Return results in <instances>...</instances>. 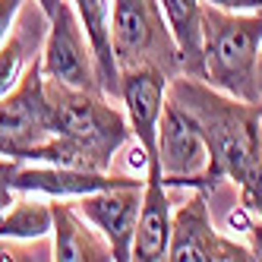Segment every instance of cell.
<instances>
[{"label": "cell", "instance_id": "8992f818", "mask_svg": "<svg viewBox=\"0 0 262 262\" xmlns=\"http://www.w3.org/2000/svg\"><path fill=\"white\" fill-rule=\"evenodd\" d=\"M48 139H51V104L38 57L26 70L19 85L0 98V155L26 161L32 148H38Z\"/></svg>", "mask_w": 262, "mask_h": 262}, {"label": "cell", "instance_id": "7a4b0ae2", "mask_svg": "<svg viewBox=\"0 0 262 262\" xmlns=\"http://www.w3.org/2000/svg\"><path fill=\"white\" fill-rule=\"evenodd\" d=\"M51 104V139L32 148L26 161L111 171L117 152L133 142L126 114L98 89H70L45 79Z\"/></svg>", "mask_w": 262, "mask_h": 262}, {"label": "cell", "instance_id": "30bf717a", "mask_svg": "<svg viewBox=\"0 0 262 262\" xmlns=\"http://www.w3.org/2000/svg\"><path fill=\"white\" fill-rule=\"evenodd\" d=\"M142 180L123 183V186H111L101 193H89L82 199H73L76 209L85 215L89 224H95L98 234L111 243L114 250V262L133 259V237H136V221L142 209Z\"/></svg>", "mask_w": 262, "mask_h": 262}, {"label": "cell", "instance_id": "5bb4252c", "mask_svg": "<svg viewBox=\"0 0 262 262\" xmlns=\"http://www.w3.org/2000/svg\"><path fill=\"white\" fill-rule=\"evenodd\" d=\"M54 256L57 262H111L114 250L98 234L95 224H89L85 215L76 209L73 199H54Z\"/></svg>", "mask_w": 262, "mask_h": 262}, {"label": "cell", "instance_id": "e0dca14e", "mask_svg": "<svg viewBox=\"0 0 262 262\" xmlns=\"http://www.w3.org/2000/svg\"><path fill=\"white\" fill-rule=\"evenodd\" d=\"M23 199H13V205L0 215V237L23 243V240H41L54 231V199L19 193Z\"/></svg>", "mask_w": 262, "mask_h": 262}, {"label": "cell", "instance_id": "44dd1931", "mask_svg": "<svg viewBox=\"0 0 262 262\" xmlns=\"http://www.w3.org/2000/svg\"><path fill=\"white\" fill-rule=\"evenodd\" d=\"M218 10H231V13H262V0H202Z\"/></svg>", "mask_w": 262, "mask_h": 262}, {"label": "cell", "instance_id": "ffe728a7", "mask_svg": "<svg viewBox=\"0 0 262 262\" xmlns=\"http://www.w3.org/2000/svg\"><path fill=\"white\" fill-rule=\"evenodd\" d=\"M23 7H26V0H0V41L7 38V32L13 29Z\"/></svg>", "mask_w": 262, "mask_h": 262}, {"label": "cell", "instance_id": "603a6c76", "mask_svg": "<svg viewBox=\"0 0 262 262\" xmlns=\"http://www.w3.org/2000/svg\"><path fill=\"white\" fill-rule=\"evenodd\" d=\"M259 89H262V48H259Z\"/></svg>", "mask_w": 262, "mask_h": 262}, {"label": "cell", "instance_id": "d6986e66", "mask_svg": "<svg viewBox=\"0 0 262 262\" xmlns=\"http://www.w3.org/2000/svg\"><path fill=\"white\" fill-rule=\"evenodd\" d=\"M19 164L23 161L0 155V215H4L13 205V199L19 196V193H16V186H13V177H16V171H19Z\"/></svg>", "mask_w": 262, "mask_h": 262}, {"label": "cell", "instance_id": "7c38bea8", "mask_svg": "<svg viewBox=\"0 0 262 262\" xmlns=\"http://www.w3.org/2000/svg\"><path fill=\"white\" fill-rule=\"evenodd\" d=\"M171 218H174L171 190L164 183L161 167L148 164L145 167V186H142V209H139V221H136V237H133V259L136 262L167 259Z\"/></svg>", "mask_w": 262, "mask_h": 262}, {"label": "cell", "instance_id": "9a60e30c", "mask_svg": "<svg viewBox=\"0 0 262 262\" xmlns=\"http://www.w3.org/2000/svg\"><path fill=\"white\" fill-rule=\"evenodd\" d=\"M70 4L76 7L85 35L92 41V51H95L101 92L120 101V67L114 57V45H111V0H70Z\"/></svg>", "mask_w": 262, "mask_h": 262}, {"label": "cell", "instance_id": "4fadbf2b", "mask_svg": "<svg viewBox=\"0 0 262 262\" xmlns=\"http://www.w3.org/2000/svg\"><path fill=\"white\" fill-rule=\"evenodd\" d=\"M48 35V16L38 10V4H29L19 10L13 29L0 41V98L19 85L26 70L41 57V45Z\"/></svg>", "mask_w": 262, "mask_h": 262}, {"label": "cell", "instance_id": "5b68a950", "mask_svg": "<svg viewBox=\"0 0 262 262\" xmlns=\"http://www.w3.org/2000/svg\"><path fill=\"white\" fill-rule=\"evenodd\" d=\"M167 259L171 262H256L243 240L224 237L215 228L209 190H193L180 209H174Z\"/></svg>", "mask_w": 262, "mask_h": 262}, {"label": "cell", "instance_id": "3957f363", "mask_svg": "<svg viewBox=\"0 0 262 262\" xmlns=\"http://www.w3.org/2000/svg\"><path fill=\"white\" fill-rule=\"evenodd\" d=\"M262 13L202 7V79L243 101H262L259 89Z\"/></svg>", "mask_w": 262, "mask_h": 262}, {"label": "cell", "instance_id": "6da1fadb", "mask_svg": "<svg viewBox=\"0 0 262 262\" xmlns=\"http://www.w3.org/2000/svg\"><path fill=\"white\" fill-rule=\"evenodd\" d=\"M167 98L196 120L209 148V167L193 190L215 193L224 180H231L240 190V202L262 218V101L224 95L186 73L171 76Z\"/></svg>", "mask_w": 262, "mask_h": 262}, {"label": "cell", "instance_id": "277c9868", "mask_svg": "<svg viewBox=\"0 0 262 262\" xmlns=\"http://www.w3.org/2000/svg\"><path fill=\"white\" fill-rule=\"evenodd\" d=\"M111 45L120 70L158 67L167 76L183 73L161 0H111Z\"/></svg>", "mask_w": 262, "mask_h": 262}, {"label": "cell", "instance_id": "7402d4cb", "mask_svg": "<svg viewBox=\"0 0 262 262\" xmlns=\"http://www.w3.org/2000/svg\"><path fill=\"white\" fill-rule=\"evenodd\" d=\"M35 4H38V10L48 16V19H51V16L54 13H57V7H60V0H35Z\"/></svg>", "mask_w": 262, "mask_h": 262}, {"label": "cell", "instance_id": "ba28073f", "mask_svg": "<svg viewBox=\"0 0 262 262\" xmlns=\"http://www.w3.org/2000/svg\"><path fill=\"white\" fill-rule=\"evenodd\" d=\"M158 161L167 190H177V186L193 190L199 174H205L209 167V148H205L196 120L171 98L164 101L158 123Z\"/></svg>", "mask_w": 262, "mask_h": 262}, {"label": "cell", "instance_id": "ac0fdd59", "mask_svg": "<svg viewBox=\"0 0 262 262\" xmlns=\"http://www.w3.org/2000/svg\"><path fill=\"white\" fill-rule=\"evenodd\" d=\"M228 228L237 231V234H243V243L250 247L253 259L262 262V218H256V215L247 209V205L240 202L237 209L228 212Z\"/></svg>", "mask_w": 262, "mask_h": 262}, {"label": "cell", "instance_id": "2e32d148", "mask_svg": "<svg viewBox=\"0 0 262 262\" xmlns=\"http://www.w3.org/2000/svg\"><path fill=\"white\" fill-rule=\"evenodd\" d=\"M202 0H161L167 29H171L177 51H180V67L186 76L202 79Z\"/></svg>", "mask_w": 262, "mask_h": 262}, {"label": "cell", "instance_id": "52a82bcc", "mask_svg": "<svg viewBox=\"0 0 262 262\" xmlns=\"http://www.w3.org/2000/svg\"><path fill=\"white\" fill-rule=\"evenodd\" d=\"M41 73H45V79H54L70 89H98L101 92L95 51H92L85 26L70 0H60L57 13L48 19V35L41 45Z\"/></svg>", "mask_w": 262, "mask_h": 262}, {"label": "cell", "instance_id": "9c48e42d", "mask_svg": "<svg viewBox=\"0 0 262 262\" xmlns=\"http://www.w3.org/2000/svg\"><path fill=\"white\" fill-rule=\"evenodd\" d=\"M167 76L158 67H126L120 70V104L133 129V142L145 152L148 164H158V123L167 101Z\"/></svg>", "mask_w": 262, "mask_h": 262}, {"label": "cell", "instance_id": "8fae6325", "mask_svg": "<svg viewBox=\"0 0 262 262\" xmlns=\"http://www.w3.org/2000/svg\"><path fill=\"white\" fill-rule=\"evenodd\" d=\"M142 177L23 161L13 177V186H16V193H35V196H48V199H82L89 193H101V190H111V186H123V183H133Z\"/></svg>", "mask_w": 262, "mask_h": 262}]
</instances>
